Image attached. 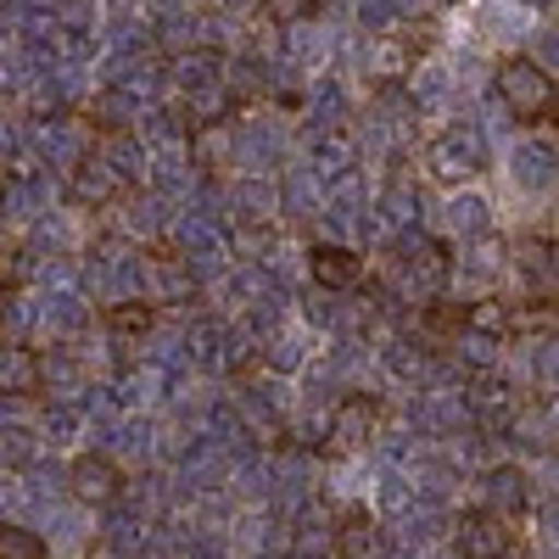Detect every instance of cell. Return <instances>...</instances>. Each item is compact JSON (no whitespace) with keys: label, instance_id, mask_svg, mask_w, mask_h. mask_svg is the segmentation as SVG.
Here are the masks:
<instances>
[{"label":"cell","instance_id":"cell-1","mask_svg":"<svg viewBox=\"0 0 559 559\" xmlns=\"http://www.w3.org/2000/svg\"><path fill=\"white\" fill-rule=\"evenodd\" d=\"M498 102L515 112V123H548L554 129V79L532 57L498 62Z\"/></svg>","mask_w":559,"mask_h":559},{"label":"cell","instance_id":"cell-2","mask_svg":"<svg viewBox=\"0 0 559 559\" xmlns=\"http://www.w3.org/2000/svg\"><path fill=\"white\" fill-rule=\"evenodd\" d=\"M521 543V526L498 515V509H464L459 526H453V548L459 559H509Z\"/></svg>","mask_w":559,"mask_h":559},{"label":"cell","instance_id":"cell-3","mask_svg":"<svg viewBox=\"0 0 559 559\" xmlns=\"http://www.w3.org/2000/svg\"><path fill=\"white\" fill-rule=\"evenodd\" d=\"M448 247L442 241H431V236H408V241H397V252H392V274L403 280V286L414 292V297H431L442 280H448Z\"/></svg>","mask_w":559,"mask_h":559},{"label":"cell","instance_id":"cell-4","mask_svg":"<svg viewBox=\"0 0 559 559\" xmlns=\"http://www.w3.org/2000/svg\"><path fill=\"white\" fill-rule=\"evenodd\" d=\"M376 426H381V403H376V397H369V392H353V397H342V403H336V419H331V442H324V453L347 459V453L369 448Z\"/></svg>","mask_w":559,"mask_h":559},{"label":"cell","instance_id":"cell-5","mask_svg":"<svg viewBox=\"0 0 559 559\" xmlns=\"http://www.w3.org/2000/svg\"><path fill=\"white\" fill-rule=\"evenodd\" d=\"M431 168H437L442 179H471V174H481V168H487L481 134H476V129H453V134H442L437 146H431Z\"/></svg>","mask_w":559,"mask_h":559},{"label":"cell","instance_id":"cell-6","mask_svg":"<svg viewBox=\"0 0 559 559\" xmlns=\"http://www.w3.org/2000/svg\"><path fill=\"white\" fill-rule=\"evenodd\" d=\"M68 487H73L79 503H112L123 492V471H118L107 453H84V459H73Z\"/></svg>","mask_w":559,"mask_h":559},{"label":"cell","instance_id":"cell-7","mask_svg":"<svg viewBox=\"0 0 559 559\" xmlns=\"http://www.w3.org/2000/svg\"><path fill=\"white\" fill-rule=\"evenodd\" d=\"M308 269H313V280H319L324 292H353L358 280H364V258L347 252V247H313L308 252Z\"/></svg>","mask_w":559,"mask_h":559},{"label":"cell","instance_id":"cell-8","mask_svg":"<svg viewBox=\"0 0 559 559\" xmlns=\"http://www.w3.org/2000/svg\"><path fill=\"white\" fill-rule=\"evenodd\" d=\"M45 381L34 347H0V397H34Z\"/></svg>","mask_w":559,"mask_h":559},{"label":"cell","instance_id":"cell-9","mask_svg":"<svg viewBox=\"0 0 559 559\" xmlns=\"http://www.w3.org/2000/svg\"><path fill=\"white\" fill-rule=\"evenodd\" d=\"M152 319H157V313H152V302H112V308H107V331H112V336H118V347L129 353L140 336L152 331Z\"/></svg>","mask_w":559,"mask_h":559},{"label":"cell","instance_id":"cell-10","mask_svg":"<svg viewBox=\"0 0 559 559\" xmlns=\"http://www.w3.org/2000/svg\"><path fill=\"white\" fill-rule=\"evenodd\" d=\"M481 509H498V515L521 521V509H526V476H521V471H492V476H487V503H481Z\"/></svg>","mask_w":559,"mask_h":559},{"label":"cell","instance_id":"cell-11","mask_svg":"<svg viewBox=\"0 0 559 559\" xmlns=\"http://www.w3.org/2000/svg\"><path fill=\"white\" fill-rule=\"evenodd\" d=\"M426 51H431V23L403 28V39H386V73H403L408 62H419Z\"/></svg>","mask_w":559,"mask_h":559},{"label":"cell","instance_id":"cell-12","mask_svg":"<svg viewBox=\"0 0 559 559\" xmlns=\"http://www.w3.org/2000/svg\"><path fill=\"white\" fill-rule=\"evenodd\" d=\"M0 559H51V548L28 526H0Z\"/></svg>","mask_w":559,"mask_h":559},{"label":"cell","instance_id":"cell-13","mask_svg":"<svg viewBox=\"0 0 559 559\" xmlns=\"http://www.w3.org/2000/svg\"><path fill=\"white\" fill-rule=\"evenodd\" d=\"M263 12H269L274 23H297V17L319 12V0H263Z\"/></svg>","mask_w":559,"mask_h":559}]
</instances>
